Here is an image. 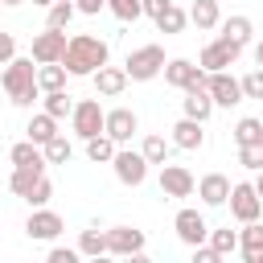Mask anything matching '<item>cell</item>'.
<instances>
[{"label": "cell", "instance_id": "obj_1", "mask_svg": "<svg viewBox=\"0 0 263 263\" xmlns=\"http://www.w3.org/2000/svg\"><path fill=\"white\" fill-rule=\"evenodd\" d=\"M107 58H111V45H107L103 37H95V33H74L70 45H66L62 66H66L70 74L86 78V74H95L99 66H107Z\"/></svg>", "mask_w": 263, "mask_h": 263}, {"label": "cell", "instance_id": "obj_7", "mask_svg": "<svg viewBox=\"0 0 263 263\" xmlns=\"http://www.w3.org/2000/svg\"><path fill=\"white\" fill-rule=\"evenodd\" d=\"M70 123H74V136L90 140V136H99V132H103V123H107V111L99 107V99H82V103H74V115H70Z\"/></svg>", "mask_w": 263, "mask_h": 263}, {"label": "cell", "instance_id": "obj_26", "mask_svg": "<svg viewBox=\"0 0 263 263\" xmlns=\"http://www.w3.org/2000/svg\"><path fill=\"white\" fill-rule=\"evenodd\" d=\"M251 33H255V25H251V16H242V12H234V16L222 21V37H230V41H238V45H247Z\"/></svg>", "mask_w": 263, "mask_h": 263}, {"label": "cell", "instance_id": "obj_18", "mask_svg": "<svg viewBox=\"0 0 263 263\" xmlns=\"http://www.w3.org/2000/svg\"><path fill=\"white\" fill-rule=\"evenodd\" d=\"M173 144H177V148H185V152H193V148H201V144H205V132H201V119H189V115H181V119L173 123Z\"/></svg>", "mask_w": 263, "mask_h": 263}, {"label": "cell", "instance_id": "obj_5", "mask_svg": "<svg viewBox=\"0 0 263 263\" xmlns=\"http://www.w3.org/2000/svg\"><path fill=\"white\" fill-rule=\"evenodd\" d=\"M66 45H70L66 29L45 25V29L33 37V62H37V66H41V62H62V58H66Z\"/></svg>", "mask_w": 263, "mask_h": 263}, {"label": "cell", "instance_id": "obj_13", "mask_svg": "<svg viewBox=\"0 0 263 263\" xmlns=\"http://www.w3.org/2000/svg\"><path fill=\"white\" fill-rule=\"evenodd\" d=\"M173 230H177V238H181L185 247H197V242H205V238H210V222H205L197 210H177Z\"/></svg>", "mask_w": 263, "mask_h": 263}, {"label": "cell", "instance_id": "obj_14", "mask_svg": "<svg viewBox=\"0 0 263 263\" xmlns=\"http://www.w3.org/2000/svg\"><path fill=\"white\" fill-rule=\"evenodd\" d=\"M107 255H132V259H140L144 255V230H136V226H111L107 230Z\"/></svg>", "mask_w": 263, "mask_h": 263}, {"label": "cell", "instance_id": "obj_8", "mask_svg": "<svg viewBox=\"0 0 263 263\" xmlns=\"http://www.w3.org/2000/svg\"><path fill=\"white\" fill-rule=\"evenodd\" d=\"M193 189H197V177L185 168V164H160V193L164 197H193Z\"/></svg>", "mask_w": 263, "mask_h": 263}, {"label": "cell", "instance_id": "obj_48", "mask_svg": "<svg viewBox=\"0 0 263 263\" xmlns=\"http://www.w3.org/2000/svg\"><path fill=\"white\" fill-rule=\"evenodd\" d=\"M0 8H4V4H0Z\"/></svg>", "mask_w": 263, "mask_h": 263}, {"label": "cell", "instance_id": "obj_42", "mask_svg": "<svg viewBox=\"0 0 263 263\" xmlns=\"http://www.w3.org/2000/svg\"><path fill=\"white\" fill-rule=\"evenodd\" d=\"M78 4V12H86V16H99V8H107V0H74Z\"/></svg>", "mask_w": 263, "mask_h": 263}, {"label": "cell", "instance_id": "obj_46", "mask_svg": "<svg viewBox=\"0 0 263 263\" xmlns=\"http://www.w3.org/2000/svg\"><path fill=\"white\" fill-rule=\"evenodd\" d=\"M0 4H4V8H16V4H25V0H0Z\"/></svg>", "mask_w": 263, "mask_h": 263}, {"label": "cell", "instance_id": "obj_39", "mask_svg": "<svg viewBox=\"0 0 263 263\" xmlns=\"http://www.w3.org/2000/svg\"><path fill=\"white\" fill-rule=\"evenodd\" d=\"M242 95H247V99H263V66H255V70L242 78Z\"/></svg>", "mask_w": 263, "mask_h": 263}, {"label": "cell", "instance_id": "obj_34", "mask_svg": "<svg viewBox=\"0 0 263 263\" xmlns=\"http://www.w3.org/2000/svg\"><path fill=\"white\" fill-rule=\"evenodd\" d=\"M70 156H74V148H70V140H66L62 132H58V136H53V140L45 144V160H49V164H66Z\"/></svg>", "mask_w": 263, "mask_h": 263}, {"label": "cell", "instance_id": "obj_27", "mask_svg": "<svg viewBox=\"0 0 263 263\" xmlns=\"http://www.w3.org/2000/svg\"><path fill=\"white\" fill-rule=\"evenodd\" d=\"M12 164H49L45 160V148L41 144H33V140H21V144H12Z\"/></svg>", "mask_w": 263, "mask_h": 263}, {"label": "cell", "instance_id": "obj_21", "mask_svg": "<svg viewBox=\"0 0 263 263\" xmlns=\"http://www.w3.org/2000/svg\"><path fill=\"white\" fill-rule=\"evenodd\" d=\"M45 177V164H12V177H8V189L16 193V197H25L37 181Z\"/></svg>", "mask_w": 263, "mask_h": 263}, {"label": "cell", "instance_id": "obj_12", "mask_svg": "<svg viewBox=\"0 0 263 263\" xmlns=\"http://www.w3.org/2000/svg\"><path fill=\"white\" fill-rule=\"evenodd\" d=\"M205 86H210V95H214V107H234V103L247 99V95H242V78H234V74H226V70H214Z\"/></svg>", "mask_w": 263, "mask_h": 263}, {"label": "cell", "instance_id": "obj_23", "mask_svg": "<svg viewBox=\"0 0 263 263\" xmlns=\"http://www.w3.org/2000/svg\"><path fill=\"white\" fill-rule=\"evenodd\" d=\"M25 132H29V140H33V144H41V148H45V144L58 136V119H53L49 111H41V115H33V119H29V127H25Z\"/></svg>", "mask_w": 263, "mask_h": 263}, {"label": "cell", "instance_id": "obj_36", "mask_svg": "<svg viewBox=\"0 0 263 263\" xmlns=\"http://www.w3.org/2000/svg\"><path fill=\"white\" fill-rule=\"evenodd\" d=\"M107 8H111L119 21H140V16H144V0H107Z\"/></svg>", "mask_w": 263, "mask_h": 263}, {"label": "cell", "instance_id": "obj_9", "mask_svg": "<svg viewBox=\"0 0 263 263\" xmlns=\"http://www.w3.org/2000/svg\"><path fill=\"white\" fill-rule=\"evenodd\" d=\"M230 214H234L238 222H255V218L263 214V197L255 193V185H251V181L230 185Z\"/></svg>", "mask_w": 263, "mask_h": 263}, {"label": "cell", "instance_id": "obj_44", "mask_svg": "<svg viewBox=\"0 0 263 263\" xmlns=\"http://www.w3.org/2000/svg\"><path fill=\"white\" fill-rule=\"evenodd\" d=\"M251 185H255V193H259V197H263V168H259V177H255V181H251Z\"/></svg>", "mask_w": 263, "mask_h": 263}, {"label": "cell", "instance_id": "obj_38", "mask_svg": "<svg viewBox=\"0 0 263 263\" xmlns=\"http://www.w3.org/2000/svg\"><path fill=\"white\" fill-rule=\"evenodd\" d=\"M49 197H53V181H49V177H41V181L25 193V201H29V205H45Z\"/></svg>", "mask_w": 263, "mask_h": 263}, {"label": "cell", "instance_id": "obj_45", "mask_svg": "<svg viewBox=\"0 0 263 263\" xmlns=\"http://www.w3.org/2000/svg\"><path fill=\"white\" fill-rule=\"evenodd\" d=\"M255 66H263V41L255 45Z\"/></svg>", "mask_w": 263, "mask_h": 263}, {"label": "cell", "instance_id": "obj_47", "mask_svg": "<svg viewBox=\"0 0 263 263\" xmlns=\"http://www.w3.org/2000/svg\"><path fill=\"white\" fill-rule=\"evenodd\" d=\"M33 4H41V8H49V4H53V0H33Z\"/></svg>", "mask_w": 263, "mask_h": 263}, {"label": "cell", "instance_id": "obj_6", "mask_svg": "<svg viewBox=\"0 0 263 263\" xmlns=\"http://www.w3.org/2000/svg\"><path fill=\"white\" fill-rule=\"evenodd\" d=\"M238 53H242V45H238V41H230V37H214V41L201 49L197 66L214 74V70H226V66H234V62H238Z\"/></svg>", "mask_w": 263, "mask_h": 263}, {"label": "cell", "instance_id": "obj_30", "mask_svg": "<svg viewBox=\"0 0 263 263\" xmlns=\"http://www.w3.org/2000/svg\"><path fill=\"white\" fill-rule=\"evenodd\" d=\"M78 251L90 255V259L107 255V230H82V234H78Z\"/></svg>", "mask_w": 263, "mask_h": 263}, {"label": "cell", "instance_id": "obj_37", "mask_svg": "<svg viewBox=\"0 0 263 263\" xmlns=\"http://www.w3.org/2000/svg\"><path fill=\"white\" fill-rule=\"evenodd\" d=\"M238 164L251 168V173H259V168H263V140H259V144H242V148H238Z\"/></svg>", "mask_w": 263, "mask_h": 263}, {"label": "cell", "instance_id": "obj_4", "mask_svg": "<svg viewBox=\"0 0 263 263\" xmlns=\"http://www.w3.org/2000/svg\"><path fill=\"white\" fill-rule=\"evenodd\" d=\"M164 82L177 86V90H193V86H205L210 82V70L193 66L189 58H173V62H164Z\"/></svg>", "mask_w": 263, "mask_h": 263}, {"label": "cell", "instance_id": "obj_20", "mask_svg": "<svg viewBox=\"0 0 263 263\" xmlns=\"http://www.w3.org/2000/svg\"><path fill=\"white\" fill-rule=\"evenodd\" d=\"M181 107H185V115L189 119H210V111H214V95H210V86H193V90H185V99H181Z\"/></svg>", "mask_w": 263, "mask_h": 263}, {"label": "cell", "instance_id": "obj_35", "mask_svg": "<svg viewBox=\"0 0 263 263\" xmlns=\"http://www.w3.org/2000/svg\"><path fill=\"white\" fill-rule=\"evenodd\" d=\"M140 152L148 156V164H164V160H168V144H164V136H144Z\"/></svg>", "mask_w": 263, "mask_h": 263}, {"label": "cell", "instance_id": "obj_17", "mask_svg": "<svg viewBox=\"0 0 263 263\" xmlns=\"http://www.w3.org/2000/svg\"><path fill=\"white\" fill-rule=\"evenodd\" d=\"M238 251H242L247 263H263V222H259V218H255V222H242V230H238Z\"/></svg>", "mask_w": 263, "mask_h": 263}, {"label": "cell", "instance_id": "obj_28", "mask_svg": "<svg viewBox=\"0 0 263 263\" xmlns=\"http://www.w3.org/2000/svg\"><path fill=\"white\" fill-rule=\"evenodd\" d=\"M185 25H189V12H185V8H177V4H168V8L156 16V29H160V33H181Z\"/></svg>", "mask_w": 263, "mask_h": 263}, {"label": "cell", "instance_id": "obj_33", "mask_svg": "<svg viewBox=\"0 0 263 263\" xmlns=\"http://www.w3.org/2000/svg\"><path fill=\"white\" fill-rule=\"evenodd\" d=\"M74 12H78V4H74V0H53V4H49V16H45V25H53V29H66V25L74 21Z\"/></svg>", "mask_w": 263, "mask_h": 263}, {"label": "cell", "instance_id": "obj_25", "mask_svg": "<svg viewBox=\"0 0 263 263\" xmlns=\"http://www.w3.org/2000/svg\"><path fill=\"white\" fill-rule=\"evenodd\" d=\"M66 66L62 62H41L37 66V82H41V90H66Z\"/></svg>", "mask_w": 263, "mask_h": 263}, {"label": "cell", "instance_id": "obj_22", "mask_svg": "<svg viewBox=\"0 0 263 263\" xmlns=\"http://www.w3.org/2000/svg\"><path fill=\"white\" fill-rule=\"evenodd\" d=\"M189 21L201 29V33H210V29H218L222 25V12H218V0H193V8H189Z\"/></svg>", "mask_w": 263, "mask_h": 263}, {"label": "cell", "instance_id": "obj_43", "mask_svg": "<svg viewBox=\"0 0 263 263\" xmlns=\"http://www.w3.org/2000/svg\"><path fill=\"white\" fill-rule=\"evenodd\" d=\"M168 4H173V0H144V12H148V16L156 21V16H160V12L168 8Z\"/></svg>", "mask_w": 263, "mask_h": 263}, {"label": "cell", "instance_id": "obj_40", "mask_svg": "<svg viewBox=\"0 0 263 263\" xmlns=\"http://www.w3.org/2000/svg\"><path fill=\"white\" fill-rule=\"evenodd\" d=\"M12 58H16V41H12V33H4V29H0V66H4V62H12Z\"/></svg>", "mask_w": 263, "mask_h": 263}, {"label": "cell", "instance_id": "obj_16", "mask_svg": "<svg viewBox=\"0 0 263 263\" xmlns=\"http://www.w3.org/2000/svg\"><path fill=\"white\" fill-rule=\"evenodd\" d=\"M90 78H95V90H99L103 99H115V95H123V86L132 82V78H127V70H119V66H99Z\"/></svg>", "mask_w": 263, "mask_h": 263}, {"label": "cell", "instance_id": "obj_19", "mask_svg": "<svg viewBox=\"0 0 263 263\" xmlns=\"http://www.w3.org/2000/svg\"><path fill=\"white\" fill-rule=\"evenodd\" d=\"M197 197H201L205 205H226V201H230V181H226L222 173H205V177L197 181Z\"/></svg>", "mask_w": 263, "mask_h": 263}, {"label": "cell", "instance_id": "obj_2", "mask_svg": "<svg viewBox=\"0 0 263 263\" xmlns=\"http://www.w3.org/2000/svg\"><path fill=\"white\" fill-rule=\"evenodd\" d=\"M0 82H4V90H8V99H12L16 107H33L37 95H41V82H37V66H33V58H12V62H4Z\"/></svg>", "mask_w": 263, "mask_h": 263}, {"label": "cell", "instance_id": "obj_11", "mask_svg": "<svg viewBox=\"0 0 263 263\" xmlns=\"http://www.w3.org/2000/svg\"><path fill=\"white\" fill-rule=\"evenodd\" d=\"M62 230H66L62 214H53V210H45V205H33V214H29V222H25V234H29V238L49 242V238H58Z\"/></svg>", "mask_w": 263, "mask_h": 263}, {"label": "cell", "instance_id": "obj_10", "mask_svg": "<svg viewBox=\"0 0 263 263\" xmlns=\"http://www.w3.org/2000/svg\"><path fill=\"white\" fill-rule=\"evenodd\" d=\"M111 168H115V177L123 181V185H144V177H148V156L144 152H127V148H119L115 152V160H111Z\"/></svg>", "mask_w": 263, "mask_h": 263}, {"label": "cell", "instance_id": "obj_15", "mask_svg": "<svg viewBox=\"0 0 263 263\" xmlns=\"http://www.w3.org/2000/svg\"><path fill=\"white\" fill-rule=\"evenodd\" d=\"M103 132H107L115 144H127V140L140 132V119H136V111H132V107H115V111H107Z\"/></svg>", "mask_w": 263, "mask_h": 263}, {"label": "cell", "instance_id": "obj_31", "mask_svg": "<svg viewBox=\"0 0 263 263\" xmlns=\"http://www.w3.org/2000/svg\"><path fill=\"white\" fill-rule=\"evenodd\" d=\"M259 140H263V119H251V115H247V119L234 123V144H238V148H242V144H259Z\"/></svg>", "mask_w": 263, "mask_h": 263}, {"label": "cell", "instance_id": "obj_3", "mask_svg": "<svg viewBox=\"0 0 263 263\" xmlns=\"http://www.w3.org/2000/svg\"><path fill=\"white\" fill-rule=\"evenodd\" d=\"M123 70H127V78H132V82H148V78L164 74V49H160V45H140V49H132V53H127Z\"/></svg>", "mask_w": 263, "mask_h": 263}, {"label": "cell", "instance_id": "obj_41", "mask_svg": "<svg viewBox=\"0 0 263 263\" xmlns=\"http://www.w3.org/2000/svg\"><path fill=\"white\" fill-rule=\"evenodd\" d=\"M78 255H82L78 247H74V251H70V247H53V251H49V263H74Z\"/></svg>", "mask_w": 263, "mask_h": 263}, {"label": "cell", "instance_id": "obj_29", "mask_svg": "<svg viewBox=\"0 0 263 263\" xmlns=\"http://www.w3.org/2000/svg\"><path fill=\"white\" fill-rule=\"evenodd\" d=\"M45 111L53 115V119H66V115H74V99L66 95V90H45Z\"/></svg>", "mask_w": 263, "mask_h": 263}, {"label": "cell", "instance_id": "obj_24", "mask_svg": "<svg viewBox=\"0 0 263 263\" xmlns=\"http://www.w3.org/2000/svg\"><path fill=\"white\" fill-rule=\"evenodd\" d=\"M115 152H119V144H115L107 132H99V136H90V140H86V156H90L95 164H111V160H115Z\"/></svg>", "mask_w": 263, "mask_h": 263}, {"label": "cell", "instance_id": "obj_32", "mask_svg": "<svg viewBox=\"0 0 263 263\" xmlns=\"http://www.w3.org/2000/svg\"><path fill=\"white\" fill-rule=\"evenodd\" d=\"M205 242H210V247H214V251H218L222 259L238 251V234H234L230 226H222V230H210V238H205Z\"/></svg>", "mask_w": 263, "mask_h": 263}]
</instances>
